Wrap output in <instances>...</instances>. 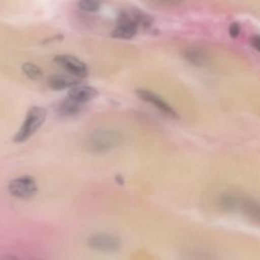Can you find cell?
I'll list each match as a JSON object with an SVG mask.
<instances>
[{
  "mask_svg": "<svg viewBox=\"0 0 260 260\" xmlns=\"http://www.w3.org/2000/svg\"><path fill=\"white\" fill-rule=\"evenodd\" d=\"M122 142V136L119 132L111 129H99L93 131L86 140V147L92 153H106Z\"/></svg>",
  "mask_w": 260,
  "mask_h": 260,
  "instance_id": "cell-1",
  "label": "cell"
},
{
  "mask_svg": "<svg viewBox=\"0 0 260 260\" xmlns=\"http://www.w3.org/2000/svg\"><path fill=\"white\" fill-rule=\"evenodd\" d=\"M220 206L225 211H241L252 219L258 220L259 206L253 198L238 193H226L221 196Z\"/></svg>",
  "mask_w": 260,
  "mask_h": 260,
  "instance_id": "cell-2",
  "label": "cell"
},
{
  "mask_svg": "<svg viewBox=\"0 0 260 260\" xmlns=\"http://www.w3.org/2000/svg\"><path fill=\"white\" fill-rule=\"evenodd\" d=\"M47 117V111L43 107L32 106L28 109L25 119L19 130L15 133L13 141L15 143H22L30 138L44 124Z\"/></svg>",
  "mask_w": 260,
  "mask_h": 260,
  "instance_id": "cell-3",
  "label": "cell"
},
{
  "mask_svg": "<svg viewBox=\"0 0 260 260\" xmlns=\"http://www.w3.org/2000/svg\"><path fill=\"white\" fill-rule=\"evenodd\" d=\"M144 19V16L138 11H122L111 35L116 39H131L136 35L139 24L142 21H145Z\"/></svg>",
  "mask_w": 260,
  "mask_h": 260,
  "instance_id": "cell-4",
  "label": "cell"
},
{
  "mask_svg": "<svg viewBox=\"0 0 260 260\" xmlns=\"http://www.w3.org/2000/svg\"><path fill=\"white\" fill-rule=\"evenodd\" d=\"M8 193L18 199H29L38 193V185L34 177L23 175L9 181L7 185Z\"/></svg>",
  "mask_w": 260,
  "mask_h": 260,
  "instance_id": "cell-5",
  "label": "cell"
},
{
  "mask_svg": "<svg viewBox=\"0 0 260 260\" xmlns=\"http://www.w3.org/2000/svg\"><path fill=\"white\" fill-rule=\"evenodd\" d=\"M87 244L91 249L103 253H115L121 248L120 239L107 233H98L91 235L87 239Z\"/></svg>",
  "mask_w": 260,
  "mask_h": 260,
  "instance_id": "cell-6",
  "label": "cell"
},
{
  "mask_svg": "<svg viewBox=\"0 0 260 260\" xmlns=\"http://www.w3.org/2000/svg\"><path fill=\"white\" fill-rule=\"evenodd\" d=\"M54 62L69 72L70 75H73L79 79L85 77L88 74L86 65L74 56L58 55L54 58Z\"/></svg>",
  "mask_w": 260,
  "mask_h": 260,
  "instance_id": "cell-7",
  "label": "cell"
},
{
  "mask_svg": "<svg viewBox=\"0 0 260 260\" xmlns=\"http://www.w3.org/2000/svg\"><path fill=\"white\" fill-rule=\"evenodd\" d=\"M136 95L141 99L144 102H147L153 106H155L159 112L165 114L166 116L173 118V119H178V114L176 111L167 104L159 95H157L155 92L150 91L148 89H137L136 90Z\"/></svg>",
  "mask_w": 260,
  "mask_h": 260,
  "instance_id": "cell-8",
  "label": "cell"
},
{
  "mask_svg": "<svg viewBox=\"0 0 260 260\" xmlns=\"http://www.w3.org/2000/svg\"><path fill=\"white\" fill-rule=\"evenodd\" d=\"M99 91L89 85H75L68 91V98L78 104H84L95 96H98Z\"/></svg>",
  "mask_w": 260,
  "mask_h": 260,
  "instance_id": "cell-9",
  "label": "cell"
},
{
  "mask_svg": "<svg viewBox=\"0 0 260 260\" xmlns=\"http://www.w3.org/2000/svg\"><path fill=\"white\" fill-rule=\"evenodd\" d=\"M79 83V78L68 74H53L48 79V84L52 89L62 90L71 88Z\"/></svg>",
  "mask_w": 260,
  "mask_h": 260,
  "instance_id": "cell-10",
  "label": "cell"
},
{
  "mask_svg": "<svg viewBox=\"0 0 260 260\" xmlns=\"http://www.w3.org/2000/svg\"><path fill=\"white\" fill-rule=\"evenodd\" d=\"M183 55L189 63L195 66H202L203 64H205L207 60V55L205 51L199 48H188L187 50H185Z\"/></svg>",
  "mask_w": 260,
  "mask_h": 260,
  "instance_id": "cell-11",
  "label": "cell"
},
{
  "mask_svg": "<svg viewBox=\"0 0 260 260\" xmlns=\"http://www.w3.org/2000/svg\"><path fill=\"white\" fill-rule=\"evenodd\" d=\"M81 110V104H78L69 98L60 102L56 108V112L63 117L73 116Z\"/></svg>",
  "mask_w": 260,
  "mask_h": 260,
  "instance_id": "cell-12",
  "label": "cell"
},
{
  "mask_svg": "<svg viewBox=\"0 0 260 260\" xmlns=\"http://www.w3.org/2000/svg\"><path fill=\"white\" fill-rule=\"evenodd\" d=\"M21 70L31 80H39L43 76L42 69L38 65L30 62L23 63L21 66Z\"/></svg>",
  "mask_w": 260,
  "mask_h": 260,
  "instance_id": "cell-13",
  "label": "cell"
},
{
  "mask_svg": "<svg viewBox=\"0 0 260 260\" xmlns=\"http://www.w3.org/2000/svg\"><path fill=\"white\" fill-rule=\"evenodd\" d=\"M101 0H79L78 7L86 12H95L101 8Z\"/></svg>",
  "mask_w": 260,
  "mask_h": 260,
  "instance_id": "cell-14",
  "label": "cell"
},
{
  "mask_svg": "<svg viewBox=\"0 0 260 260\" xmlns=\"http://www.w3.org/2000/svg\"><path fill=\"white\" fill-rule=\"evenodd\" d=\"M240 30H241L240 24H239L238 22H236V21L232 22V23L230 24V26H229V34H230V36H231L233 39L237 38V37L240 35Z\"/></svg>",
  "mask_w": 260,
  "mask_h": 260,
  "instance_id": "cell-15",
  "label": "cell"
},
{
  "mask_svg": "<svg viewBox=\"0 0 260 260\" xmlns=\"http://www.w3.org/2000/svg\"><path fill=\"white\" fill-rule=\"evenodd\" d=\"M251 46L256 50V51H259L260 50V39H259V36L258 35H254L252 36L251 38Z\"/></svg>",
  "mask_w": 260,
  "mask_h": 260,
  "instance_id": "cell-16",
  "label": "cell"
},
{
  "mask_svg": "<svg viewBox=\"0 0 260 260\" xmlns=\"http://www.w3.org/2000/svg\"><path fill=\"white\" fill-rule=\"evenodd\" d=\"M154 1L160 4H167V5H177L182 2V0H154Z\"/></svg>",
  "mask_w": 260,
  "mask_h": 260,
  "instance_id": "cell-17",
  "label": "cell"
},
{
  "mask_svg": "<svg viewBox=\"0 0 260 260\" xmlns=\"http://www.w3.org/2000/svg\"><path fill=\"white\" fill-rule=\"evenodd\" d=\"M0 260H22L16 256H13V255H3Z\"/></svg>",
  "mask_w": 260,
  "mask_h": 260,
  "instance_id": "cell-18",
  "label": "cell"
}]
</instances>
